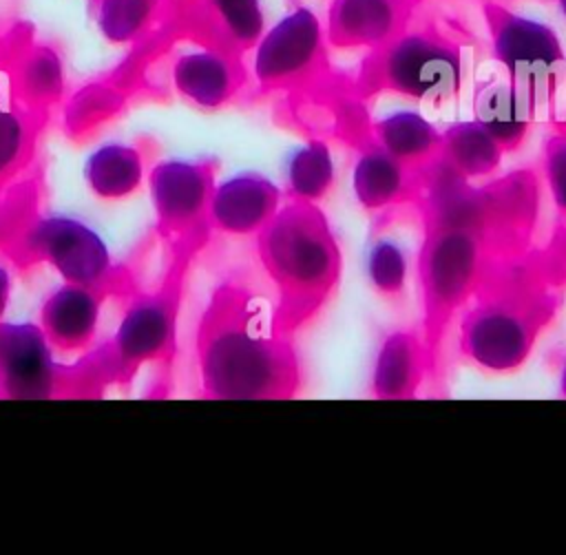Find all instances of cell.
<instances>
[{
	"mask_svg": "<svg viewBox=\"0 0 566 555\" xmlns=\"http://www.w3.org/2000/svg\"><path fill=\"white\" fill-rule=\"evenodd\" d=\"M411 212L422 228L416 256L420 334L438 378L455 316L497 272L535 245L542 179L535 168H520L475 186L433 157L418 168Z\"/></svg>",
	"mask_w": 566,
	"mask_h": 555,
	"instance_id": "obj_1",
	"label": "cell"
},
{
	"mask_svg": "<svg viewBox=\"0 0 566 555\" xmlns=\"http://www.w3.org/2000/svg\"><path fill=\"white\" fill-rule=\"evenodd\" d=\"M274 299L245 272L210 292L195 334L199 391L210 400H290L303 367L294 338L274 325Z\"/></svg>",
	"mask_w": 566,
	"mask_h": 555,
	"instance_id": "obj_2",
	"label": "cell"
},
{
	"mask_svg": "<svg viewBox=\"0 0 566 555\" xmlns=\"http://www.w3.org/2000/svg\"><path fill=\"white\" fill-rule=\"evenodd\" d=\"M566 303V221L497 272L460 312L458 352L482 371L520 369Z\"/></svg>",
	"mask_w": 566,
	"mask_h": 555,
	"instance_id": "obj_3",
	"label": "cell"
},
{
	"mask_svg": "<svg viewBox=\"0 0 566 555\" xmlns=\"http://www.w3.org/2000/svg\"><path fill=\"white\" fill-rule=\"evenodd\" d=\"M256 259L274 287V325L294 338L334 296L343 254L327 214L314 201L287 199L254 234Z\"/></svg>",
	"mask_w": 566,
	"mask_h": 555,
	"instance_id": "obj_4",
	"label": "cell"
},
{
	"mask_svg": "<svg viewBox=\"0 0 566 555\" xmlns=\"http://www.w3.org/2000/svg\"><path fill=\"white\" fill-rule=\"evenodd\" d=\"M195 254V250H172V263L161 285L135 294L111 338L93 345L73 367L66 365V394L88 391L93 383H126L148 363L172 360L184 281Z\"/></svg>",
	"mask_w": 566,
	"mask_h": 555,
	"instance_id": "obj_5",
	"label": "cell"
},
{
	"mask_svg": "<svg viewBox=\"0 0 566 555\" xmlns=\"http://www.w3.org/2000/svg\"><path fill=\"white\" fill-rule=\"evenodd\" d=\"M462 75L464 60L455 38L438 27L405 29L369 53L356 80V95L389 91L438 106L458 95Z\"/></svg>",
	"mask_w": 566,
	"mask_h": 555,
	"instance_id": "obj_6",
	"label": "cell"
},
{
	"mask_svg": "<svg viewBox=\"0 0 566 555\" xmlns=\"http://www.w3.org/2000/svg\"><path fill=\"white\" fill-rule=\"evenodd\" d=\"M7 250L24 265H49L64 283L86 285L108 294L126 287V272L113 261L104 237L84 219L66 212L24 219Z\"/></svg>",
	"mask_w": 566,
	"mask_h": 555,
	"instance_id": "obj_7",
	"label": "cell"
},
{
	"mask_svg": "<svg viewBox=\"0 0 566 555\" xmlns=\"http://www.w3.org/2000/svg\"><path fill=\"white\" fill-rule=\"evenodd\" d=\"M219 161L212 157H166L148 168L146 186L157 232L172 250H203L212 228L208 223L210 197Z\"/></svg>",
	"mask_w": 566,
	"mask_h": 555,
	"instance_id": "obj_8",
	"label": "cell"
},
{
	"mask_svg": "<svg viewBox=\"0 0 566 555\" xmlns=\"http://www.w3.org/2000/svg\"><path fill=\"white\" fill-rule=\"evenodd\" d=\"M491 33L493 57L504 69L506 80L537 111L553 100L566 66L559 35L542 20L513 13L500 4H484Z\"/></svg>",
	"mask_w": 566,
	"mask_h": 555,
	"instance_id": "obj_9",
	"label": "cell"
},
{
	"mask_svg": "<svg viewBox=\"0 0 566 555\" xmlns=\"http://www.w3.org/2000/svg\"><path fill=\"white\" fill-rule=\"evenodd\" d=\"M325 27L310 7L287 11L254 46L252 73L261 93H305L329 73Z\"/></svg>",
	"mask_w": 566,
	"mask_h": 555,
	"instance_id": "obj_10",
	"label": "cell"
},
{
	"mask_svg": "<svg viewBox=\"0 0 566 555\" xmlns=\"http://www.w3.org/2000/svg\"><path fill=\"white\" fill-rule=\"evenodd\" d=\"M0 383L2 398L15 400L66 394V365L55 360L40 323L0 321Z\"/></svg>",
	"mask_w": 566,
	"mask_h": 555,
	"instance_id": "obj_11",
	"label": "cell"
},
{
	"mask_svg": "<svg viewBox=\"0 0 566 555\" xmlns=\"http://www.w3.org/2000/svg\"><path fill=\"white\" fill-rule=\"evenodd\" d=\"M356 161L352 170V188L356 201L367 212L378 214L374 219V228L382 230L391 217L409 210L418 188L416 170L402 166L394 159L367 130L356 142Z\"/></svg>",
	"mask_w": 566,
	"mask_h": 555,
	"instance_id": "obj_12",
	"label": "cell"
},
{
	"mask_svg": "<svg viewBox=\"0 0 566 555\" xmlns=\"http://www.w3.org/2000/svg\"><path fill=\"white\" fill-rule=\"evenodd\" d=\"M283 190L261 172L243 170L214 184L208 223L212 232L254 237L281 208Z\"/></svg>",
	"mask_w": 566,
	"mask_h": 555,
	"instance_id": "obj_13",
	"label": "cell"
},
{
	"mask_svg": "<svg viewBox=\"0 0 566 555\" xmlns=\"http://www.w3.org/2000/svg\"><path fill=\"white\" fill-rule=\"evenodd\" d=\"M106 299L108 292L75 283H62L44 296L38 323L55 354H84L95 345Z\"/></svg>",
	"mask_w": 566,
	"mask_h": 555,
	"instance_id": "obj_14",
	"label": "cell"
},
{
	"mask_svg": "<svg viewBox=\"0 0 566 555\" xmlns=\"http://www.w3.org/2000/svg\"><path fill=\"white\" fill-rule=\"evenodd\" d=\"M413 0H332L325 35L338 49H378L407 29Z\"/></svg>",
	"mask_w": 566,
	"mask_h": 555,
	"instance_id": "obj_15",
	"label": "cell"
},
{
	"mask_svg": "<svg viewBox=\"0 0 566 555\" xmlns=\"http://www.w3.org/2000/svg\"><path fill=\"white\" fill-rule=\"evenodd\" d=\"M245 80L239 55L219 46L181 53L172 64L175 91L201 111H217L232 102Z\"/></svg>",
	"mask_w": 566,
	"mask_h": 555,
	"instance_id": "obj_16",
	"label": "cell"
},
{
	"mask_svg": "<svg viewBox=\"0 0 566 555\" xmlns=\"http://www.w3.org/2000/svg\"><path fill=\"white\" fill-rule=\"evenodd\" d=\"M427 378H433V365L420 329H398L378 349L369 389L378 400H409Z\"/></svg>",
	"mask_w": 566,
	"mask_h": 555,
	"instance_id": "obj_17",
	"label": "cell"
},
{
	"mask_svg": "<svg viewBox=\"0 0 566 555\" xmlns=\"http://www.w3.org/2000/svg\"><path fill=\"white\" fill-rule=\"evenodd\" d=\"M473 113V119L491 133L506 155L524 144L537 111L506 80V75H491L489 80L475 84Z\"/></svg>",
	"mask_w": 566,
	"mask_h": 555,
	"instance_id": "obj_18",
	"label": "cell"
},
{
	"mask_svg": "<svg viewBox=\"0 0 566 555\" xmlns=\"http://www.w3.org/2000/svg\"><path fill=\"white\" fill-rule=\"evenodd\" d=\"M148 168L142 146L111 139L86 155L82 177L95 199L124 201L144 186Z\"/></svg>",
	"mask_w": 566,
	"mask_h": 555,
	"instance_id": "obj_19",
	"label": "cell"
},
{
	"mask_svg": "<svg viewBox=\"0 0 566 555\" xmlns=\"http://www.w3.org/2000/svg\"><path fill=\"white\" fill-rule=\"evenodd\" d=\"M371 137L402 166L418 170L438 157L440 130L418 111H396L369 126Z\"/></svg>",
	"mask_w": 566,
	"mask_h": 555,
	"instance_id": "obj_20",
	"label": "cell"
},
{
	"mask_svg": "<svg viewBox=\"0 0 566 555\" xmlns=\"http://www.w3.org/2000/svg\"><path fill=\"white\" fill-rule=\"evenodd\" d=\"M438 157L467 179H482L495 172L504 150L475 119L449 124L440 130Z\"/></svg>",
	"mask_w": 566,
	"mask_h": 555,
	"instance_id": "obj_21",
	"label": "cell"
},
{
	"mask_svg": "<svg viewBox=\"0 0 566 555\" xmlns=\"http://www.w3.org/2000/svg\"><path fill=\"white\" fill-rule=\"evenodd\" d=\"M334 179L336 170L329 146L318 137H310L287 159L285 195L287 199L316 203L332 190Z\"/></svg>",
	"mask_w": 566,
	"mask_h": 555,
	"instance_id": "obj_22",
	"label": "cell"
},
{
	"mask_svg": "<svg viewBox=\"0 0 566 555\" xmlns=\"http://www.w3.org/2000/svg\"><path fill=\"white\" fill-rule=\"evenodd\" d=\"M219 35V49L241 55L254 49L265 31L261 0H206Z\"/></svg>",
	"mask_w": 566,
	"mask_h": 555,
	"instance_id": "obj_23",
	"label": "cell"
},
{
	"mask_svg": "<svg viewBox=\"0 0 566 555\" xmlns=\"http://www.w3.org/2000/svg\"><path fill=\"white\" fill-rule=\"evenodd\" d=\"M33 146V126L27 113L0 106V192L27 166Z\"/></svg>",
	"mask_w": 566,
	"mask_h": 555,
	"instance_id": "obj_24",
	"label": "cell"
},
{
	"mask_svg": "<svg viewBox=\"0 0 566 555\" xmlns=\"http://www.w3.org/2000/svg\"><path fill=\"white\" fill-rule=\"evenodd\" d=\"M64 86V73L57 55L49 49L33 51L18 73V88L22 97L35 106L60 100Z\"/></svg>",
	"mask_w": 566,
	"mask_h": 555,
	"instance_id": "obj_25",
	"label": "cell"
},
{
	"mask_svg": "<svg viewBox=\"0 0 566 555\" xmlns=\"http://www.w3.org/2000/svg\"><path fill=\"white\" fill-rule=\"evenodd\" d=\"M371 239L374 243L367 254L369 283L380 296H387V299L400 296L409 274L407 252L389 239H380V237H371Z\"/></svg>",
	"mask_w": 566,
	"mask_h": 555,
	"instance_id": "obj_26",
	"label": "cell"
},
{
	"mask_svg": "<svg viewBox=\"0 0 566 555\" xmlns=\"http://www.w3.org/2000/svg\"><path fill=\"white\" fill-rule=\"evenodd\" d=\"M155 0H104L99 9L102 33L113 42L135 38L153 11Z\"/></svg>",
	"mask_w": 566,
	"mask_h": 555,
	"instance_id": "obj_27",
	"label": "cell"
},
{
	"mask_svg": "<svg viewBox=\"0 0 566 555\" xmlns=\"http://www.w3.org/2000/svg\"><path fill=\"white\" fill-rule=\"evenodd\" d=\"M542 179L551 195L553 206L566 221V130H553L542 150Z\"/></svg>",
	"mask_w": 566,
	"mask_h": 555,
	"instance_id": "obj_28",
	"label": "cell"
},
{
	"mask_svg": "<svg viewBox=\"0 0 566 555\" xmlns=\"http://www.w3.org/2000/svg\"><path fill=\"white\" fill-rule=\"evenodd\" d=\"M11 290H13V274H11L9 265L0 259V321L7 314L9 301H11Z\"/></svg>",
	"mask_w": 566,
	"mask_h": 555,
	"instance_id": "obj_29",
	"label": "cell"
},
{
	"mask_svg": "<svg viewBox=\"0 0 566 555\" xmlns=\"http://www.w3.org/2000/svg\"><path fill=\"white\" fill-rule=\"evenodd\" d=\"M559 389H562V396L566 398V363L562 367V376H559Z\"/></svg>",
	"mask_w": 566,
	"mask_h": 555,
	"instance_id": "obj_30",
	"label": "cell"
},
{
	"mask_svg": "<svg viewBox=\"0 0 566 555\" xmlns=\"http://www.w3.org/2000/svg\"><path fill=\"white\" fill-rule=\"evenodd\" d=\"M557 4H559V11H562V15L566 18V0H557Z\"/></svg>",
	"mask_w": 566,
	"mask_h": 555,
	"instance_id": "obj_31",
	"label": "cell"
},
{
	"mask_svg": "<svg viewBox=\"0 0 566 555\" xmlns=\"http://www.w3.org/2000/svg\"><path fill=\"white\" fill-rule=\"evenodd\" d=\"M0 398H2V383H0Z\"/></svg>",
	"mask_w": 566,
	"mask_h": 555,
	"instance_id": "obj_32",
	"label": "cell"
}]
</instances>
